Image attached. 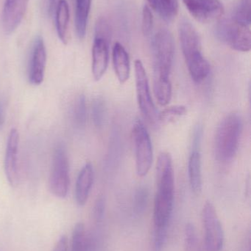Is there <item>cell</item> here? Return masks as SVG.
I'll list each match as a JSON object with an SVG mask.
<instances>
[{
  "label": "cell",
  "mask_w": 251,
  "mask_h": 251,
  "mask_svg": "<svg viewBox=\"0 0 251 251\" xmlns=\"http://www.w3.org/2000/svg\"><path fill=\"white\" fill-rule=\"evenodd\" d=\"M47 64V52L44 40L38 36L34 40L28 66L29 82L38 85L43 82Z\"/></svg>",
  "instance_id": "8fae6325"
},
{
  "label": "cell",
  "mask_w": 251,
  "mask_h": 251,
  "mask_svg": "<svg viewBox=\"0 0 251 251\" xmlns=\"http://www.w3.org/2000/svg\"><path fill=\"white\" fill-rule=\"evenodd\" d=\"M152 8L166 22H172L178 13V0H147Z\"/></svg>",
  "instance_id": "ffe728a7"
},
{
  "label": "cell",
  "mask_w": 251,
  "mask_h": 251,
  "mask_svg": "<svg viewBox=\"0 0 251 251\" xmlns=\"http://www.w3.org/2000/svg\"><path fill=\"white\" fill-rule=\"evenodd\" d=\"M187 113V107L183 105H175L168 107L159 113V122L162 123H170L178 118Z\"/></svg>",
  "instance_id": "4316f807"
},
{
  "label": "cell",
  "mask_w": 251,
  "mask_h": 251,
  "mask_svg": "<svg viewBox=\"0 0 251 251\" xmlns=\"http://www.w3.org/2000/svg\"><path fill=\"white\" fill-rule=\"evenodd\" d=\"M94 37L103 38L108 41H111L112 30L109 22L105 18L100 17L97 20L95 25V33Z\"/></svg>",
  "instance_id": "f1b7e54d"
},
{
  "label": "cell",
  "mask_w": 251,
  "mask_h": 251,
  "mask_svg": "<svg viewBox=\"0 0 251 251\" xmlns=\"http://www.w3.org/2000/svg\"><path fill=\"white\" fill-rule=\"evenodd\" d=\"M86 101L84 95H81L77 99L73 108L74 123L78 128H83L86 124Z\"/></svg>",
  "instance_id": "d4e9b609"
},
{
  "label": "cell",
  "mask_w": 251,
  "mask_h": 251,
  "mask_svg": "<svg viewBox=\"0 0 251 251\" xmlns=\"http://www.w3.org/2000/svg\"><path fill=\"white\" fill-rule=\"evenodd\" d=\"M94 182V169L91 163H87L80 172L75 187V200L79 206L86 203Z\"/></svg>",
  "instance_id": "9a60e30c"
},
{
  "label": "cell",
  "mask_w": 251,
  "mask_h": 251,
  "mask_svg": "<svg viewBox=\"0 0 251 251\" xmlns=\"http://www.w3.org/2000/svg\"><path fill=\"white\" fill-rule=\"evenodd\" d=\"M69 165L65 148L60 144L56 146L53 153L50 188L52 193L59 199H64L69 190Z\"/></svg>",
  "instance_id": "8992f818"
},
{
  "label": "cell",
  "mask_w": 251,
  "mask_h": 251,
  "mask_svg": "<svg viewBox=\"0 0 251 251\" xmlns=\"http://www.w3.org/2000/svg\"><path fill=\"white\" fill-rule=\"evenodd\" d=\"M202 222L204 228L205 251H222L225 234L218 212L210 201L203 206Z\"/></svg>",
  "instance_id": "ba28073f"
},
{
  "label": "cell",
  "mask_w": 251,
  "mask_h": 251,
  "mask_svg": "<svg viewBox=\"0 0 251 251\" xmlns=\"http://www.w3.org/2000/svg\"><path fill=\"white\" fill-rule=\"evenodd\" d=\"M105 212H106V201L102 196L99 197L94 203L93 208V220L97 225L101 224L104 219Z\"/></svg>",
  "instance_id": "4dcf8cb0"
},
{
  "label": "cell",
  "mask_w": 251,
  "mask_h": 251,
  "mask_svg": "<svg viewBox=\"0 0 251 251\" xmlns=\"http://www.w3.org/2000/svg\"><path fill=\"white\" fill-rule=\"evenodd\" d=\"M153 91L158 103L161 106L169 104L172 98V83L170 79H153Z\"/></svg>",
  "instance_id": "44dd1931"
},
{
  "label": "cell",
  "mask_w": 251,
  "mask_h": 251,
  "mask_svg": "<svg viewBox=\"0 0 251 251\" xmlns=\"http://www.w3.org/2000/svg\"><path fill=\"white\" fill-rule=\"evenodd\" d=\"M203 127L198 125L195 128L193 134V143H192V150H200L202 138H203Z\"/></svg>",
  "instance_id": "1f68e13d"
},
{
  "label": "cell",
  "mask_w": 251,
  "mask_h": 251,
  "mask_svg": "<svg viewBox=\"0 0 251 251\" xmlns=\"http://www.w3.org/2000/svg\"><path fill=\"white\" fill-rule=\"evenodd\" d=\"M29 0H5L1 13V26L10 35L19 26L26 13Z\"/></svg>",
  "instance_id": "7c38bea8"
},
{
  "label": "cell",
  "mask_w": 251,
  "mask_h": 251,
  "mask_svg": "<svg viewBox=\"0 0 251 251\" xmlns=\"http://www.w3.org/2000/svg\"><path fill=\"white\" fill-rule=\"evenodd\" d=\"M132 136L137 173L139 176H145L152 166L153 151L148 131L141 121L137 120L134 124Z\"/></svg>",
  "instance_id": "52a82bcc"
},
{
  "label": "cell",
  "mask_w": 251,
  "mask_h": 251,
  "mask_svg": "<svg viewBox=\"0 0 251 251\" xmlns=\"http://www.w3.org/2000/svg\"><path fill=\"white\" fill-rule=\"evenodd\" d=\"M56 0H44V7L47 16H50L53 13Z\"/></svg>",
  "instance_id": "836d02e7"
},
{
  "label": "cell",
  "mask_w": 251,
  "mask_h": 251,
  "mask_svg": "<svg viewBox=\"0 0 251 251\" xmlns=\"http://www.w3.org/2000/svg\"><path fill=\"white\" fill-rule=\"evenodd\" d=\"M19 143V132L16 128H12L9 134L6 147L4 171L9 184L13 187H16L19 182L17 162Z\"/></svg>",
  "instance_id": "4fadbf2b"
},
{
  "label": "cell",
  "mask_w": 251,
  "mask_h": 251,
  "mask_svg": "<svg viewBox=\"0 0 251 251\" xmlns=\"http://www.w3.org/2000/svg\"><path fill=\"white\" fill-rule=\"evenodd\" d=\"M4 122V110L2 104L0 102V128L2 127Z\"/></svg>",
  "instance_id": "d590c367"
},
{
  "label": "cell",
  "mask_w": 251,
  "mask_h": 251,
  "mask_svg": "<svg viewBox=\"0 0 251 251\" xmlns=\"http://www.w3.org/2000/svg\"><path fill=\"white\" fill-rule=\"evenodd\" d=\"M158 190L153 208V251H162L167 239L173 211L175 178L172 157L163 152L156 165Z\"/></svg>",
  "instance_id": "6da1fadb"
},
{
  "label": "cell",
  "mask_w": 251,
  "mask_h": 251,
  "mask_svg": "<svg viewBox=\"0 0 251 251\" xmlns=\"http://www.w3.org/2000/svg\"><path fill=\"white\" fill-rule=\"evenodd\" d=\"M92 119L94 125L97 128H102L104 125L106 116V106L104 100L101 97H97L93 101Z\"/></svg>",
  "instance_id": "484cf974"
},
{
  "label": "cell",
  "mask_w": 251,
  "mask_h": 251,
  "mask_svg": "<svg viewBox=\"0 0 251 251\" xmlns=\"http://www.w3.org/2000/svg\"><path fill=\"white\" fill-rule=\"evenodd\" d=\"M68 238L66 235H61L59 237L55 246L53 251H68Z\"/></svg>",
  "instance_id": "d6a6232c"
},
{
  "label": "cell",
  "mask_w": 251,
  "mask_h": 251,
  "mask_svg": "<svg viewBox=\"0 0 251 251\" xmlns=\"http://www.w3.org/2000/svg\"><path fill=\"white\" fill-rule=\"evenodd\" d=\"M243 129V119L238 113H229L221 120L215 137V155L218 162L228 163L234 159Z\"/></svg>",
  "instance_id": "3957f363"
},
{
  "label": "cell",
  "mask_w": 251,
  "mask_h": 251,
  "mask_svg": "<svg viewBox=\"0 0 251 251\" xmlns=\"http://www.w3.org/2000/svg\"><path fill=\"white\" fill-rule=\"evenodd\" d=\"M148 188L145 186H140L136 190L134 196V212L137 216L144 215L149 203Z\"/></svg>",
  "instance_id": "603a6c76"
},
{
  "label": "cell",
  "mask_w": 251,
  "mask_h": 251,
  "mask_svg": "<svg viewBox=\"0 0 251 251\" xmlns=\"http://www.w3.org/2000/svg\"><path fill=\"white\" fill-rule=\"evenodd\" d=\"M178 35L189 73L194 82L200 83L210 75L211 66L202 53L201 39L191 22L182 19Z\"/></svg>",
  "instance_id": "7a4b0ae2"
},
{
  "label": "cell",
  "mask_w": 251,
  "mask_h": 251,
  "mask_svg": "<svg viewBox=\"0 0 251 251\" xmlns=\"http://www.w3.org/2000/svg\"><path fill=\"white\" fill-rule=\"evenodd\" d=\"M112 58L113 69L118 80L121 84L125 83L129 79L131 64L128 53L119 42H116L113 45Z\"/></svg>",
  "instance_id": "2e32d148"
},
{
  "label": "cell",
  "mask_w": 251,
  "mask_h": 251,
  "mask_svg": "<svg viewBox=\"0 0 251 251\" xmlns=\"http://www.w3.org/2000/svg\"><path fill=\"white\" fill-rule=\"evenodd\" d=\"M134 66L139 107L146 121L150 125L156 126L159 122V113L152 100L145 69L139 60H136Z\"/></svg>",
  "instance_id": "9c48e42d"
},
{
  "label": "cell",
  "mask_w": 251,
  "mask_h": 251,
  "mask_svg": "<svg viewBox=\"0 0 251 251\" xmlns=\"http://www.w3.org/2000/svg\"><path fill=\"white\" fill-rule=\"evenodd\" d=\"M251 0H240L236 8L234 19L240 23L251 26Z\"/></svg>",
  "instance_id": "83f0119b"
},
{
  "label": "cell",
  "mask_w": 251,
  "mask_h": 251,
  "mask_svg": "<svg viewBox=\"0 0 251 251\" xmlns=\"http://www.w3.org/2000/svg\"><path fill=\"white\" fill-rule=\"evenodd\" d=\"M141 29L143 34L146 36L151 33L153 28V15L151 9L148 5H144L141 15Z\"/></svg>",
  "instance_id": "f546056e"
},
{
  "label": "cell",
  "mask_w": 251,
  "mask_h": 251,
  "mask_svg": "<svg viewBox=\"0 0 251 251\" xmlns=\"http://www.w3.org/2000/svg\"><path fill=\"white\" fill-rule=\"evenodd\" d=\"M110 41L94 37L92 47V74L95 80L103 77L107 70Z\"/></svg>",
  "instance_id": "5bb4252c"
},
{
  "label": "cell",
  "mask_w": 251,
  "mask_h": 251,
  "mask_svg": "<svg viewBox=\"0 0 251 251\" xmlns=\"http://www.w3.org/2000/svg\"><path fill=\"white\" fill-rule=\"evenodd\" d=\"M217 38L236 51L248 52L251 47V26L234 18L220 19L215 27Z\"/></svg>",
  "instance_id": "5b68a950"
},
{
  "label": "cell",
  "mask_w": 251,
  "mask_h": 251,
  "mask_svg": "<svg viewBox=\"0 0 251 251\" xmlns=\"http://www.w3.org/2000/svg\"><path fill=\"white\" fill-rule=\"evenodd\" d=\"M189 180L193 193L199 195L202 191L201 153L200 150H191L188 162Z\"/></svg>",
  "instance_id": "e0dca14e"
},
{
  "label": "cell",
  "mask_w": 251,
  "mask_h": 251,
  "mask_svg": "<svg viewBox=\"0 0 251 251\" xmlns=\"http://www.w3.org/2000/svg\"><path fill=\"white\" fill-rule=\"evenodd\" d=\"M184 251H203L195 227L190 223L184 230Z\"/></svg>",
  "instance_id": "cb8c5ba5"
},
{
  "label": "cell",
  "mask_w": 251,
  "mask_h": 251,
  "mask_svg": "<svg viewBox=\"0 0 251 251\" xmlns=\"http://www.w3.org/2000/svg\"><path fill=\"white\" fill-rule=\"evenodd\" d=\"M154 79H169L174 61L175 44L173 37L166 29L156 32L152 41Z\"/></svg>",
  "instance_id": "277c9868"
},
{
  "label": "cell",
  "mask_w": 251,
  "mask_h": 251,
  "mask_svg": "<svg viewBox=\"0 0 251 251\" xmlns=\"http://www.w3.org/2000/svg\"><path fill=\"white\" fill-rule=\"evenodd\" d=\"M189 13L197 22L211 23L223 16V4L220 0H182Z\"/></svg>",
  "instance_id": "30bf717a"
},
{
  "label": "cell",
  "mask_w": 251,
  "mask_h": 251,
  "mask_svg": "<svg viewBox=\"0 0 251 251\" xmlns=\"http://www.w3.org/2000/svg\"><path fill=\"white\" fill-rule=\"evenodd\" d=\"M91 4V0H76L75 2V28L80 39H84L86 34Z\"/></svg>",
  "instance_id": "d6986e66"
},
{
  "label": "cell",
  "mask_w": 251,
  "mask_h": 251,
  "mask_svg": "<svg viewBox=\"0 0 251 251\" xmlns=\"http://www.w3.org/2000/svg\"><path fill=\"white\" fill-rule=\"evenodd\" d=\"M69 7L66 0H59L56 8V29L59 39L63 44L69 40Z\"/></svg>",
  "instance_id": "ac0fdd59"
},
{
  "label": "cell",
  "mask_w": 251,
  "mask_h": 251,
  "mask_svg": "<svg viewBox=\"0 0 251 251\" xmlns=\"http://www.w3.org/2000/svg\"><path fill=\"white\" fill-rule=\"evenodd\" d=\"M241 251H251V237L250 235L246 237V240L243 243Z\"/></svg>",
  "instance_id": "e575fe53"
},
{
  "label": "cell",
  "mask_w": 251,
  "mask_h": 251,
  "mask_svg": "<svg viewBox=\"0 0 251 251\" xmlns=\"http://www.w3.org/2000/svg\"><path fill=\"white\" fill-rule=\"evenodd\" d=\"M87 233L82 222L77 223L72 231L71 251H86Z\"/></svg>",
  "instance_id": "7402d4cb"
}]
</instances>
